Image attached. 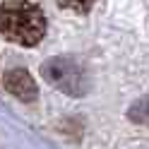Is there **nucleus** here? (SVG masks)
Returning <instances> with one entry per match:
<instances>
[{
    "instance_id": "nucleus-1",
    "label": "nucleus",
    "mask_w": 149,
    "mask_h": 149,
    "mask_svg": "<svg viewBox=\"0 0 149 149\" xmlns=\"http://www.w3.org/2000/svg\"><path fill=\"white\" fill-rule=\"evenodd\" d=\"M0 34L17 46H36L46 34V17L29 0H7L0 7Z\"/></svg>"
},
{
    "instance_id": "nucleus-2",
    "label": "nucleus",
    "mask_w": 149,
    "mask_h": 149,
    "mask_svg": "<svg viewBox=\"0 0 149 149\" xmlns=\"http://www.w3.org/2000/svg\"><path fill=\"white\" fill-rule=\"evenodd\" d=\"M41 77L53 84L55 89L65 91V94L79 96L87 91V74L84 68L79 63H74L72 58H51L43 63L41 68Z\"/></svg>"
},
{
    "instance_id": "nucleus-3",
    "label": "nucleus",
    "mask_w": 149,
    "mask_h": 149,
    "mask_svg": "<svg viewBox=\"0 0 149 149\" xmlns=\"http://www.w3.org/2000/svg\"><path fill=\"white\" fill-rule=\"evenodd\" d=\"M3 84H5V89L10 91L12 96H17L19 101H24V104H31V101H36V96H39L36 82L31 79V74L26 72V70H22V68L5 72Z\"/></svg>"
},
{
    "instance_id": "nucleus-4",
    "label": "nucleus",
    "mask_w": 149,
    "mask_h": 149,
    "mask_svg": "<svg viewBox=\"0 0 149 149\" xmlns=\"http://www.w3.org/2000/svg\"><path fill=\"white\" fill-rule=\"evenodd\" d=\"M127 118L137 125H144L149 127V96H142L139 101H135L132 108L127 111Z\"/></svg>"
},
{
    "instance_id": "nucleus-5",
    "label": "nucleus",
    "mask_w": 149,
    "mask_h": 149,
    "mask_svg": "<svg viewBox=\"0 0 149 149\" xmlns=\"http://www.w3.org/2000/svg\"><path fill=\"white\" fill-rule=\"evenodd\" d=\"M58 3H60V7L72 10V12H89L96 0H58Z\"/></svg>"
}]
</instances>
